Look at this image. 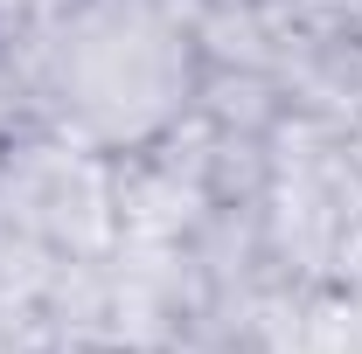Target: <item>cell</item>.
I'll return each instance as SVG.
<instances>
[{
  "mask_svg": "<svg viewBox=\"0 0 362 354\" xmlns=\"http://www.w3.org/2000/svg\"><path fill=\"white\" fill-rule=\"evenodd\" d=\"M209 84V28L195 0H70L42 56L56 126L90 153H153Z\"/></svg>",
  "mask_w": 362,
  "mask_h": 354,
  "instance_id": "obj_1",
  "label": "cell"
}]
</instances>
